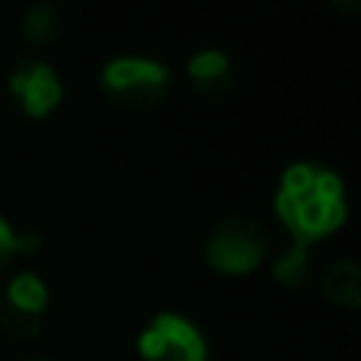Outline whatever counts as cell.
<instances>
[{
    "instance_id": "6da1fadb",
    "label": "cell",
    "mask_w": 361,
    "mask_h": 361,
    "mask_svg": "<svg viewBox=\"0 0 361 361\" xmlns=\"http://www.w3.org/2000/svg\"><path fill=\"white\" fill-rule=\"evenodd\" d=\"M345 187L343 178L330 169L311 162L288 165L276 190V216L292 231L295 244H314L339 231L345 222Z\"/></svg>"
},
{
    "instance_id": "7a4b0ae2",
    "label": "cell",
    "mask_w": 361,
    "mask_h": 361,
    "mask_svg": "<svg viewBox=\"0 0 361 361\" xmlns=\"http://www.w3.org/2000/svg\"><path fill=\"white\" fill-rule=\"evenodd\" d=\"M171 86V73L165 63L149 57H118L102 70V89L108 99L127 108H149L165 99Z\"/></svg>"
},
{
    "instance_id": "3957f363",
    "label": "cell",
    "mask_w": 361,
    "mask_h": 361,
    "mask_svg": "<svg viewBox=\"0 0 361 361\" xmlns=\"http://www.w3.org/2000/svg\"><path fill=\"white\" fill-rule=\"evenodd\" d=\"M267 254V235L250 219H228L216 225V231L206 241V260L212 269L228 276L254 273Z\"/></svg>"
},
{
    "instance_id": "277c9868",
    "label": "cell",
    "mask_w": 361,
    "mask_h": 361,
    "mask_svg": "<svg viewBox=\"0 0 361 361\" xmlns=\"http://www.w3.org/2000/svg\"><path fill=\"white\" fill-rule=\"evenodd\" d=\"M140 355L146 361H209L206 339L178 314H159L149 320L140 336Z\"/></svg>"
},
{
    "instance_id": "5b68a950",
    "label": "cell",
    "mask_w": 361,
    "mask_h": 361,
    "mask_svg": "<svg viewBox=\"0 0 361 361\" xmlns=\"http://www.w3.org/2000/svg\"><path fill=\"white\" fill-rule=\"evenodd\" d=\"M10 92L19 99L29 118H48L63 99V86L57 73L42 61H29L10 76Z\"/></svg>"
},
{
    "instance_id": "8992f818",
    "label": "cell",
    "mask_w": 361,
    "mask_h": 361,
    "mask_svg": "<svg viewBox=\"0 0 361 361\" xmlns=\"http://www.w3.org/2000/svg\"><path fill=\"white\" fill-rule=\"evenodd\" d=\"M44 307H48V288H44V282L35 273H19L6 286V311H4L6 326L23 333H35Z\"/></svg>"
},
{
    "instance_id": "52a82bcc",
    "label": "cell",
    "mask_w": 361,
    "mask_h": 361,
    "mask_svg": "<svg viewBox=\"0 0 361 361\" xmlns=\"http://www.w3.org/2000/svg\"><path fill=\"white\" fill-rule=\"evenodd\" d=\"M187 73H190L193 86H200L203 92H216V89L228 86L231 82V57L225 51H200V54L190 57L187 63Z\"/></svg>"
},
{
    "instance_id": "ba28073f",
    "label": "cell",
    "mask_w": 361,
    "mask_h": 361,
    "mask_svg": "<svg viewBox=\"0 0 361 361\" xmlns=\"http://www.w3.org/2000/svg\"><path fill=\"white\" fill-rule=\"evenodd\" d=\"M324 295L333 305L358 307L361 305V269L352 260H339L326 269L324 276Z\"/></svg>"
},
{
    "instance_id": "9c48e42d",
    "label": "cell",
    "mask_w": 361,
    "mask_h": 361,
    "mask_svg": "<svg viewBox=\"0 0 361 361\" xmlns=\"http://www.w3.org/2000/svg\"><path fill=\"white\" fill-rule=\"evenodd\" d=\"M23 35L35 44L54 42L61 35V13L54 6H32L23 19Z\"/></svg>"
},
{
    "instance_id": "30bf717a",
    "label": "cell",
    "mask_w": 361,
    "mask_h": 361,
    "mask_svg": "<svg viewBox=\"0 0 361 361\" xmlns=\"http://www.w3.org/2000/svg\"><path fill=\"white\" fill-rule=\"evenodd\" d=\"M273 276L282 286H301V279L307 276V247L305 244H295L292 250H286V254L276 260Z\"/></svg>"
},
{
    "instance_id": "8fae6325",
    "label": "cell",
    "mask_w": 361,
    "mask_h": 361,
    "mask_svg": "<svg viewBox=\"0 0 361 361\" xmlns=\"http://www.w3.org/2000/svg\"><path fill=\"white\" fill-rule=\"evenodd\" d=\"M25 247H32V238H19L16 231H13V225L0 216V267H6V263Z\"/></svg>"
}]
</instances>
